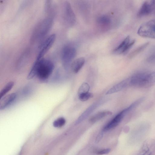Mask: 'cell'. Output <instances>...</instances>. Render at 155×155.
Wrapping results in <instances>:
<instances>
[{
    "label": "cell",
    "instance_id": "6da1fadb",
    "mask_svg": "<svg viewBox=\"0 0 155 155\" xmlns=\"http://www.w3.org/2000/svg\"><path fill=\"white\" fill-rule=\"evenodd\" d=\"M54 69L53 63L50 60L42 58L36 60L28 74V78L35 76L41 80L47 79L52 73Z\"/></svg>",
    "mask_w": 155,
    "mask_h": 155
},
{
    "label": "cell",
    "instance_id": "7a4b0ae2",
    "mask_svg": "<svg viewBox=\"0 0 155 155\" xmlns=\"http://www.w3.org/2000/svg\"><path fill=\"white\" fill-rule=\"evenodd\" d=\"M53 23V19L51 17L45 18L40 21L35 27L32 33L31 41L36 42L41 40L50 30Z\"/></svg>",
    "mask_w": 155,
    "mask_h": 155
},
{
    "label": "cell",
    "instance_id": "3957f363",
    "mask_svg": "<svg viewBox=\"0 0 155 155\" xmlns=\"http://www.w3.org/2000/svg\"><path fill=\"white\" fill-rule=\"evenodd\" d=\"M137 33L143 37L155 39V19L141 25L138 28Z\"/></svg>",
    "mask_w": 155,
    "mask_h": 155
},
{
    "label": "cell",
    "instance_id": "277c9868",
    "mask_svg": "<svg viewBox=\"0 0 155 155\" xmlns=\"http://www.w3.org/2000/svg\"><path fill=\"white\" fill-rule=\"evenodd\" d=\"M150 73L140 72L137 73L131 77L130 86L143 87L149 86L148 77Z\"/></svg>",
    "mask_w": 155,
    "mask_h": 155
},
{
    "label": "cell",
    "instance_id": "5b68a950",
    "mask_svg": "<svg viewBox=\"0 0 155 155\" xmlns=\"http://www.w3.org/2000/svg\"><path fill=\"white\" fill-rule=\"evenodd\" d=\"M76 51L73 46L67 45L63 48L61 53V59L64 64L68 66L75 57Z\"/></svg>",
    "mask_w": 155,
    "mask_h": 155
},
{
    "label": "cell",
    "instance_id": "8992f818",
    "mask_svg": "<svg viewBox=\"0 0 155 155\" xmlns=\"http://www.w3.org/2000/svg\"><path fill=\"white\" fill-rule=\"evenodd\" d=\"M132 110L131 107L129 106L120 112L103 128L102 131L104 132H106L117 127L122 121L125 115Z\"/></svg>",
    "mask_w": 155,
    "mask_h": 155
},
{
    "label": "cell",
    "instance_id": "52a82bcc",
    "mask_svg": "<svg viewBox=\"0 0 155 155\" xmlns=\"http://www.w3.org/2000/svg\"><path fill=\"white\" fill-rule=\"evenodd\" d=\"M155 16V1L144 2L138 12L139 17H143L150 15Z\"/></svg>",
    "mask_w": 155,
    "mask_h": 155
},
{
    "label": "cell",
    "instance_id": "ba28073f",
    "mask_svg": "<svg viewBox=\"0 0 155 155\" xmlns=\"http://www.w3.org/2000/svg\"><path fill=\"white\" fill-rule=\"evenodd\" d=\"M56 39L55 34L50 35L44 41L39 50L36 60L43 58L54 45Z\"/></svg>",
    "mask_w": 155,
    "mask_h": 155
},
{
    "label": "cell",
    "instance_id": "9c48e42d",
    "mask_svg": "<svg viewBox=\"0 0 155 155\" xmlns=\"http://www.w3.org/2000/svg\"><path fill=\"white\" fill-rule=\"evenodd\" d=\"M135 42V40L131 39L130 36H128L115 49L114 52L119 54H126L132 47Z\"/></svg>",
    "mask_w": 155,
    "mask_h": 155
},
{
    "label": "cell",
    "instance_id": "30bf717a",
    "mask_svg": "<svg viewBox=\"0 0 155 155\" xmlns=\"http://www.w3.org/2000/svg\"><path fill=\"white\" fill-rule=\"evenodd\" d=\"M64 20L69 25L74 24L76 20L74 13L70 3L66 2L64 5Z\"/></svg>",
    "mask_w": 155,
    "mask_h": 155
},
{
    "label": "cell",
    "instance_id": "8fae6325",
    "mask_svg": "<svg viewBox=\"0 0 155 155\" xmlns=\"http://www.w3.org/2000/svg\"><path fill=\"white\" fill-rule=\"evenodd\" d=\"M100 103L96 102L88 108L79 117L75 122L77 125L86 119L100 105Z\"/></svg>",
    "mask_w": 155,
    "mask_h": 155
},
{
    "label": "cell",
    "instance_id": "7c38bea8",
    "mask_svg": "<svg viewBox=\"0 0 155 155\" xmlns=\"http://www.w3.org/2000/svg\"><path fill=\"white\" fill-rule=\"evenodd\" d=\"M129 86H130V78L123 80L113 86L107 91L106 94H111L118 92Z\"/></svg>",
    "mask_w": 155,
    "mask_h": 155
},
{
    "label": "cell",
    "instance_id": "4fadbf2b",
    "mask_svg": "<svg viewBox=\"0 0 155 155\" xmlns=\"http://www.w3.org/2000/svg\"><path fill=\"white\" fill-rule=\"evenodd\" d=\"M15 93L9 94L0 99V110H3L13 102L16 98Z\"/></svg>",
    "mask_w": 155,
    "mask_h": 155
},
{
    "label": "cell",
    "instance_id": "5bb4252c",
    "mask_svg": "<svg viewBox=\"0 0 155 155\" xmlns=\"http://www.w3.org/2000/svg\"><path fill=\"white\" fill-rule=\"evenodd\" d=\"M85 59L83 57L78 58L75 60L71 65V68L73 72L77 73L81 70L84 65Z\"/></svg>",
    "mask_w": 155,
    "mask_h": 155
},
{
    "label": "cell",
    "instance_id": "9a60e30c",
    "mask_svg": "<svg viewBox=\"0 0 155 155\" xmlns=\"http://www.w3.org/2000/svg\"><path fill=\"white\" fill-rule=\"evenodd\" d=\"M112 114V113L109 111L100 112L95 114L89 119V122L92 123H95L103 118Z\"/></svg>",
    "mask_w": 155,
    "mask_h": 155
},
{
    "label": "cell",
    "instance_id": "2e32d148",
    "mask_svg": "<svg viewBox=\"0 0 155 155\" xmlns=\"http://www.w3.org/2000/svg\"><path fill=\"white\" fill-rule=\"evenodd\" d=\"M98 24L102 27H107L111 23L110 18L107 16H102L99 17L97 20Z\"/></svg>",
    "mask_w": 155,
    "mask_h": 155
},
{
    "label": "cell",
    "instance_id": "e0dca14e",
    "mask_svg": "<svg viewBox=\"0 0 155 155\" xmlns=\"http://www.w3.org/2000/svg\"><path fill=\"white\" fill-rule=\"evenodd\" d=\"M146 61L148 64H155V46L152 47L148 51Z\"/></svg>",
    "mask_w": 155,
    "mask_h": 155
},
{
    "label": "cell",
    "instance_id": "ac0fdd59",
    "mask_svg": "<svg viewBox=\"0 0 155 155\" xmlns=\"http://www.w3.org/2000/svg\"><path fill=\"white\" fill-rule=\"evenodd\" d=\"M149 44V42H147L138 47L132 51L129 55V57L132 58L138 55L144 50L148 46Z\"/></svg>",
    "mask_w": 155,
    "mask_h": 155
},
{
    "label": "cell",
    "instance_id": "d6986e66",
    "mask_svg": "<svg viewBox=\"0 0 155 155\" xmlns=\"http://www.w3.org/2000/svg\"><path fill=\"white\" fill-rule=\"evenodd\" d=\"M137 155H152V152L146 142L143 144Z\"/></svg>",
    "mask_w": 155,
    "mask_h": 155
},
{
    "label": "cell",
    "instance_id": "ffe728a7",
    "mask_svg": "<svg viewBox=\"0 0 155 155\" xmlns=\"http://www.w3.org/2000/svg\"><path fill=\"white\" fill-rule=\"evenodd\" d=\"M14 85L13 82L8 83L2 90L0 93V99L5 96L13 88Z\"/></svg>",
    "mask_w": 155,
    "mask_h": 155
},
{
    "label": "cell",
    "instance_id": "44dd1931",
    "mask_svg": "<svg viewBox=\"0 0 155 155\" xmlns=\"http://www.w3.org/2000/svg\"><path fill=\"white\" fill-rule=\"evenodd\" d=\"M93 97V94L89 92L82 93L79 94V99L80 101H86Z\"/></svg>",
    "mask_w": 155,
    "mask_h": 155
},
{
    "label": "cell",
    "instance_id": "7402d4cb",
    "mask_svg": "<svg viewBox=\"0 0 155 155\" xmlns=\"http://www.w3.org/2000/svg\"><path fill=\"white\" fill-rule=\"evenodd\" d=\"M66 123V120L64 118L60 117L54 122L53 126L56 128H60L64 126Z\"/></svg>",
    "mask_w": 155,
    "mask_h": 155
},
{
    "label": "cell",
    "instance_id": "603a6c76",
    "mask_svg": "<svg viewBox=\"0 0 155 155\" xmlns=\"http://www.w3.org/2000/svg\"><path fill=\"white\" fill-rule=\"evenodd\" d=\"M90 88V86L88 83H84L82 85L79 89L78 94L88 92Z\"/></svg>",
    "mask_w": 155,
    "mask_h": 155
},
{
    "label": "cell",
    "instance_id": "cb8c5ba5",
    "mask_svg": "<svg viewBox=\"0 0 155 155\" xmlns=\"http://www.w3.org/2000/svg\"><path fill=\"white\" fill-rule=\"evenodd\" d=\"M148 83L149 86L155 83V71L150 73L148 77Z\"/></svg>",
    "mask_w": 155,
    "mask_h": 155
},
{
    "label": "cell",
    "instance_id": "d4e9b609",
    "mask_svg": "<svg viewBox=\"0 0 155 155\" xmlns=\"http://www.w3.org/2000/svg\"><path fill=\"white\" fill-rule=\"evenodd\" d=\"M111 151L110 148H107L100 150L96 152L98 155H101L105 154H107L109 153Z\"/></svg>",
    "mask_w": 155,
    "mask_h": 155
},
{
    "label": "cell",
    "instance_id": "484cf974",
    "mask_svg": "<svg viewBox=\"0 0 155 155\" xmlns=\"http://www.w3.org/2000/svg\"><path fill=\"white\" fill-rule=\"evenodd\" d=\"M103 132L100 133L97 135L95 140L96 143L99 142L101 139L103 137Z\"/></svg>",
    "mask_w": 155,
    "mask_h": 155
}]
</instances>
